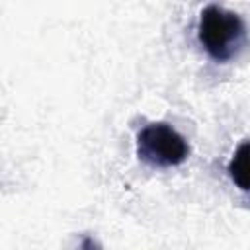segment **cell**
<instances>
[{"mask_svg":"<svg viewBox=\"0 0 250 250\" xmlns=\"http://www.w3.org/2000/svg\"><path fill=\"white\" fill-rule=\"evenodd\" d=\"M197 39L213 61L227 62L238 57L244 49L246 23L236 12L209 4L199 14Z\"/></svg>","mask_w":250,"mask_h":250,"instance_id":"1","label":"cell"},{"mask_svg":"<svg viewBox=\"0 0 250 250\" xmlns=\"http://www.w3.org/2000/svg\"><path fill=\"white\" fill-rule=\"evenodd\" d=\"M188 154V141L168 123H148L137 133V156L152 168L178 166Z\"/></svg>","mask_w":250,"mask_h":250,"instance_id":"2","label":"cell"},{"mask_svg":"<svg viewBox=\"0 0 250 250\" xmlns=\"http://www.w3.org/2000/svg\"><path fill=\"white\" fill-rule=\"evenodd\" d=\"M229 176L240 189L250 191V141L242 143L234 150L229 162Z\"/></svg>","mask_w":250,"mask_h":250,"instance_id":"3","label":"cell"},{"mask_svg":"<svg viewBox=\"0 0 250 250\" xmlns=\"http://www.w3.org/2000/svg\"><path fill=\"white\" fill-rule=\"evenodd\" d=\"M80 250H102V248H100V244H98L94 238L84 236V240H82V248H80Z\"/></svg>","mask_w":250,"mask_h":250,"instance_id":"4","label":"cell"}]
</instances>
